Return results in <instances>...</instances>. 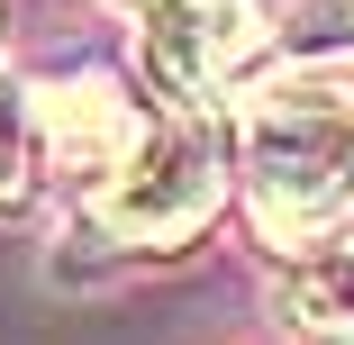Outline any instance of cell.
<instances>
[{"label": "cell", "mask_w": 354, "mask_h": 345, "mask_svg": "<svg viewBox=\"0 0 354 345\" xmlns=\"http://www.w3.org/2000/svg\"><path fill=\"white\" fill-rule=\"evenodd\" d=\"M46 164V127H37V91L28 82H0V209H28Z\"/></svg>", "instance_id": "obj_6"}, {"label": "cell", "mask_w": 354, "mask_h": 345, "mask_svg": "<svg viewBox=\"0 0 354 345\" xmlns=\"http://www.w3.org/2000/svg\"><path fill=\"white\" fill-rule=\"evenodd\" d=\"M263 28H272L263 0H155V10H146V37H136L146 91H155L173 118L209 109V100L263 55Z\"/></svg>", "instance_id": "obj_3"}, {"label": "cell", "mask_w": 354, "mask_h": 345, "mask_svg": "<svg viewBox=\"0 0 354 345\" xmlns=\"http://www.w3.org/2000/svg\"><path fill=\"white\" fill-rule=\"evenodd\" d=\"M245 209L263 245H309L354 209V73L300 64L245 100Z\"/></svg>", "instance_id": "obj_1"}, {"label": "cell", "mask_w": 354, "mask_h": 345, "mask_svg": "<svg viewBox=\"0 0 354 345\" xmlns=\"http://www.w3.org/2000/svg\"><path fill=\"white\" fill-rule=\"evenodd\" d=\"M336 10H345V19H354V0H336Z\"/></svg>", "instance_id": "obj_8"}, {"label": "cell", "mask_w": 354, "mask_h": 345, "mask_svg": "<svg viewBox=\"0 0 354 345\" xmlns=\"http://www.w3.org/2000/svg\"><path fill=\"white\" fill-rule=\"evenodd\" d=\"M109 10H155V0H109Z\"/></svg>", "instance_id": "obj_7"}, {"label": "cell", "mask_w": 354, "mask_h": 345, "mask_svg": "<svg viewBox=\"0 0 354 345\" xmlns=\"http://www.w3.org/2000/svg\"><path fill=\"white\" fill-rule=\"evenodd\" d=\"M37 127H46V164H55L64 182H82L91 200L146 155V136H155V118L136 109L118 82H100V73H82V82H37Z\"/></svg>", "instance_id": "obj_4"}, {"label": "cell", "mask_w": 354, "mask_h": 345, "mask_svg": "<svg viewBox=\"0 0 354 345\" xmlns=\"http://www.w3.org/2000/svg\"><path fill=\"white\" fill-rule=\"evenodd\" d=\"M281 318L309 345H354V236H309L281 263Z\"/></svg>", "instance_id": "obj_5"}, {"label": "cell", "mask_w": 354, "mask_h": 345, "mask_svg": "<svg viewBox=\"0 0 354 345\" xmlns=\"http://www.w3.org/2000/svg\"><path fill=\"white\" fill-rule=\"evenodd\" d=\"M218 200H227V155H218V136H200L191 118L155 127L146 136V155H136L91 209L118 245H146V254H173L191 245L209 218H218Z\"/></svg>", "instance_id": "obj_2"}]
</instances>
